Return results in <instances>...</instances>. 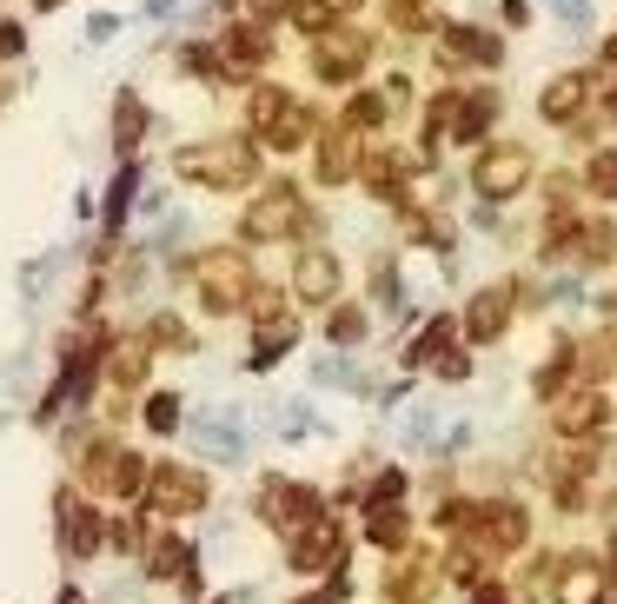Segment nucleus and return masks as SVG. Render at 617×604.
<instances>
[{
    "instance_id": "obj_1",
    "label": "nucleus",
    "mask_w": 617,
    "mask_h": 604,
    "mask_svg": "<svg viewBox=\"0 0 617 604\" xmlns=\"http://www.w3.org/2000/svg\"><path fill=\"white\" fill-rule=\"evenodd\" d=\"M193 186H213V193H239V186H253V173H259V153L246 146V140H199V146H179V160H173Z\"/></svg>"
},
{
    "instance_id": "obj_2",
    "label": "nucleus",
    "mask_w": 617,
    "mask_h": 604,
    "mask_svg": "<svg viewBox=\"0 0 617 604\" xmlns=\"http://www.w3.org/2000/svg\"><path fill=\"white\" fill-rule=\"evenodd\" d=\"M253 133L279 153H292L306 133H312V113L286 93V86H253Z\"/></svg>"
},
{
    "instance_id": "obj_3",
    "label": "nucleus",
    "mask_w": 617,
    "mask_h": 604,
    "mask_svg": "<svg viewBox=\"0 0 617 604\" xmlns=\"http://www.w3.org/2000/svg\"><path fill=\"white\" fill-rule=\"evenodd\" d=\"M193 279H199V306H206V313H239V306L253 299V273H246L239 253H206V259L193 266Z\"/></svg>"
},
{
    "instance_id": "obj_4",
    "label": "nucleus",
    "mask_w": 617,
    "mask_h": 604,
    "mask_svg": "<svg viewBox=\"0 0 617 604\" xmlns=\"http://www.w3.org/2000/svg\"><path fill=\"white\" fill-rule=\"evenodd\" d=\"M472 186L498 206V199H518L532 186V153L525 146H485L479 166H472Z\"/></svg>"
},
{
    "instance_id": "obj_5",
    "label": "nucleus",
    "mask_w": 617,
    "mask_h": 604,
    "mask_svg": "<svg viewBox=\"0 0 617 604\" xmlns=\"http://www.w3.org/2000/svg\"><path fill=\"white\" fill-rule=\"evenodd\" d=\"M259 519H266L272 532H306V525H319V492H312V485L266 479V492H259Z\"/></svg>"
},
{
    "instance_id": "obj_6",
    "label": "nucleus",
    "mask_w": 617,
    "mask_h": 604,
    "mask_svg": "<svg viewBox=\"0 0 617 604\" xmlns=\"http://www.w3.org/2000/svg\"><path fill=\"white\" fill-rule=\"evenodd\" d=\"M299 219H306V213H299V193H292V186H266V193L253 199V213H246V226H239V233L259 246V239H279V233H292Z\"/></svg>"
},
{
    "instance_id": "obj_7",
    "label": "nucleus",
    "mask_w": 617,
    "mask_h": 604,
    "mask_svg": "<svg viewBox=\"0 0 617 604\" xmlns=\"http://www.w3.org/2000/svg\"><path fill=\"white\" fill-rule=\"evenodd\" d=\"M366 53H372L366 33H326V40L312 47V73H319V80H359Z\"/></svg>"
},
{
    "instance_id": "obj_8",
    "label": "nucleus",
    "mask_w": 617,
    "mask_h": 604,
    "mask_svg": "<svg viewBox=\"0 0 617 604\" xmlns=\"http://www.w3.org/2000/svg\"><path fill=\"white\" fill-rule=\"evenodd\" d=\"M146 499H153L160 512H199V505H206V479L186 472V465H160V472L146 479Z\"/></svg>"
},
{
    "instance_id": "obj_9",
    "label": "nucleus",
    "mask_w": 617,
    "mask_h": 604,
    "mask_svg": "<svg viewBox=\"0 0 617 604\" xmlns=\"http://www.w3.org/2000/svg\"><path fill=\"white\" fill-rule=\"evenodd\" d=\"M292 293L306 299V306H332V293H339V259L332 253H299V266H292Z\"/></svg>"
},
{
    "instance_id": "obj_10",
    "label": "nucleus",
    "mask_w": 617,
    "mask_h": 604,
    "mask_svg": "<svg viewBox=\"0 0 617 604\" xmlns=\"http://www.w3.org/2000/svg\"><path fill=\"white\" fill-rule=\"evenodd\" d=\"M479 519H485V525H479L485 552H518V545L532 539V512H525V505H512V499H505V505H485Z\"/></svg>"
},
{
    "instance_id": "obj_11",
    "label": "nucleus",
    "mask_w": 617,
    "mask_h": 604,
    "mask_svg": "<svg viewBox=\"0 0 617 604\" xmlns=\"http://www.w3.org/2000/svg\"><path fill=\"white\" fill-rule=\"evenodd\" d=\"M505 326H512V286H485L472 299V313H465V332L479 346H492V339H505Z\"/></svg>"
},
{
    "instance_id": "obj_12",
    "label": "nucleus",
    "mask_w": 617,
    "mask_h": 604,
    "mask_svg": "<svg viewBox=\"0 0 617 604\" xmlns=\"http://www.w3.org/2000/svg\"><path fill=\"white\" fill-rule=\"evenodd\" d=\"M552 426H558L565 439H592V432L611 426V406H605V392H572V399L552 412Z\"/></svg>"
},
{
    "instance_id": "obj_13",
    "label": "nucleus",
    "mask_w": 617,
    "mask_h": 604,
    "mask_svg": "<svg viewBox=\"0 0 617 604\" xmlns=\"http://www.w3.org/2000/svg\"><path fill=\"white\" fill-rule=\"evenodd\" d=\"M605 598V572L598 559H572L558 579H552V604H598Z\"/></svg>"
},
{
    "instance_id": "obj_14",
    "label": "nucleus",
    "mask_w": 617,
    "mask_h": 604,
    "mask_svg": "<svg viewBox=\"0 0 617 604\" xmlns=\"http://www.w3.org/2000/svg\"><path fill=\"white\" fill-rule=\"evenodd\" d=\"M585 93H592V80H585V73H558V80L538 93V113H545L552 126H572V120H578V106H585Z\"/></svg>"
},
{
    "instance_id": "obj_15",
    "label": "nucleus",
    "mask_w": 617,
    "mask_h": 604,
    "mask_svg": "<svg viewBox=\"0 0 617 604\" xmlns=\"http://www.w3.org/2000/svg\"><path fill=\"white\" fill-rule=\"evenodd\" d=\"M332 559H339V525L332 519H319L292 539V572H326Z\"/></svg>"
},
{
    "instance_id": "obj_16",
    "label": "nucleus",
    "mask_w": 617,
    "mask_h": 604,
    "mask_svg": "<svg viewBox=\"0 0 617 604\" xmlns=\"http://www.w3.org/2000/svg\"><path fill=\"white\" fill-rule=\"evenodd\" d=\"M445 47H452V60H472V66H498L505 60L498 33H485V27H445Z\"/></svg>"
},
{
    "instance_id": "obj_17",
    "label": "nucleus",
    "mask_w": 617,
    "mask_h": 604,
    "mask_svg": "<svg viewBox=\"0 0 617 604\" xmlns=\"http://www.w3.org/2000/svg\"><path fill=\"white\" fill-rule=\"evenodd\" d=\"M266 53H272V47H266V33H259V27H233V33L219 40V66H226V73H253Z\"/></svg>"
},
{
    "instance_id": "obj_18",
    "label": "nucleus",
    "mask_w": 617,
    "mask_h": 604,
    "mask_svg": "<svg viewBox=\"0 0 617 604\" xmlns=\"http://www.w3.org/2000/svg\"><path fill=\"white\" fill-rule=\"evenodd\" d=\"M60 512H66V552H73V559H93V552L106 545L100 512H86V505H73V499H60Z\"/></svg>"
},
{
    "instance_id": "obj_19",
    "label": "nucleus",
    "mask_w": 617,
    "mask_h": 604,
    "mask_svg": "<svg viewBox=\"0 0 617 604\" xmlns=\"http://www.w3.org/2000/svg\"><path fill=\"white\" fill-rule=\"evenodd\" d=\"M492 120H498V93H465V100H459V120H452V140L472 146Z\"/></svg>"
},
{
    "instance_id": "obj_20",
    "label": "nucleus",
    "mask_w": 617,
    "mask_h": 604,
    "mask_svg": "<svg viewBox=\"0 0 617 604\" xmlns=\"http://www.w3.org/2000/svg\"><path fill=\"white\" fill-rule=\"evenodd\" d=\"M352 166H359L352 133H326V140H319V180H326V186H339V180H352Z\"/></svg>"
},
{
    "instance_id": "obj_21",
    "label": "nucleus",
    "mask_w": 617,
    "mask_h": 604,
    "mask_svg": "<svg viewBox=\"0 0 617 604\" xmlns=\"http://www.w3.org/2000/svg\"><path fill=\"white\" fill-rule=\"evenodd\" d=\"M140 133H146V106H140V93H120V106H113V146L133 153Z\"/></svg>"
},
{
    "instance_id": "obj_22",
    "label": "nucleus",
    "mask_w": 617,
    "mask_h": 604,
    "mask_svg": "<svg viewBox=\"0 0 617 604\" xmlns=\"http://www.w3.org/2000/svg\"><path fill=\"white\" fill-rule=\"evenodd\" d=\"M366 539H372V545H405V512H399V505H372Z\"/></svg>"
},
{
    "instance_id": "obj_23",
    "label": "nucleus",
    "mask_w": 617,
    "mask_h": 604,
    "mask_svg": "<svg viewBox=\"0 0 617 604\" xmlns=\"http://www.w3.org/2000/svg\"><path fill=\"white\" fill-rule=\"evenodd\" d=\"M585 186H592L598 199H617V146L592 153V166H585Z\"/></svg>"
},
{
    "instance_id": "obj_24",
    "label": "nucleus",
    "mask_w": 617,
    "mask_h": 604,
    "mask_svg": "<svg viewBox=\"0 0 617 604\" xmlns=\"http://www.w3.org/2000/svg\"><path fill=\"white\" fill-rule=\"evenodd\" d=\"M326 339H332V346H359V339H366V313H359V306H339V313L326 319Z\"/></svg>"
},
{
    "instance_id": "obj_25",
    "label": "nucleus",
    "mask_w": 617,
    "mask_h": 604,
    "mask_svg": "<svg viewBox=\"0 0 617 604\" xmlns=\"http://www.w3.org/2000/svg\"><path fill=\"white\" fill-rule=\"evenodd\" d=\"M611 246H617L611 219H592V226L578 233V259H592V266H598V259H611Z\"/></svg>"
},
{
    "instance_id": "obj_26",
    "label": "nucleus",
    "mask_w": 617,
    "mask_h": 604,
    "mask_svg": "<svg viewBox=\"0 0 617 604\" xmlns=\"http://www.w3.org/2000/svg\"><path fill=\"white\" fill-rule=\"evenodd\" d=\"M392 113V93H359L352 106H346V126H379Z\"/></svg>"
},
{
    "instance_id": "obj_27",
    "label": "nucleus",
    "mask_w": 617,
    "mask_h": 604,
    "mask_svg": "<svg viewBox=\"0 0 617 604\" xmlns=\"http://www.w3.org/2000/svg\"><path fill=\"white\" fill-rule=\"evenodd\" d=\"M133 186H140V166H120V180H113V193H106V226H120V219H126Z\"/></svg>"
},
{
    "instance_id": "obj_28",
    "label": "nucleus",
    "mask_w": 617,
    "mask_h": 604,
    "mask_svg": "<svg viewBox=\"0 0 617 604\" xmlns=\"http://www.w3.org/2000/svg\"><path fill=\"white\" fill-rule=\"evenodd\" d=\"M292 27L326 33V27H332V7H326V0H292Z\"/></svg>"
},
{
    "instance_id": "obj_29",
    "label": "nucleus",
    "mask_w": 617,
    "mask_h": 604,
    "mask_svg": "<svg viewBox=\"0 0 617 604\" xmlns=\"http://www.w3.org/2000/svg\"><path fill=\"white\" fill-rule=\"evenodd\" d=\"M565 379H572V352H558L552 366H538V379H532V386H538V399H552V392H565Z\"/></svg>"
},
{
    "instance_id": "obj_30",
    "label": "nucleus",
    "mask_w": 617,
    "mask_h": 604,
    "mask_svg": "<svg viewBox=\"0 0 617 604\" xmlns=\"http://www.w3.org/2000/svg\"><path fill=\"white\" fill-rule=\"evenodd\" d=\"M140 372H146V346H126V352L113 359V379H120V386H140Z\"/></svg>"
},
{
    "instance_id": "obj_31",
    "label": "nucleus",
    "mask_w": 617,
    "mask_h": 604,
    "mask_svg": "<svg viewBox=\"0 0 617 604\" xmlns=\"http://www.w3.org/2000/svg\"><path fill=\"white\" fill-rule=\"evenodd\" d=\"M146 426H153V432H173V426H179V399H173V392H160V399L146 406Z\"/></svg>"
},
{
    "instance_id": "obj_32",
    "label": "nucleus",
    "mask_w": 617,
    "mask_h": 604,
    "mask_svg": "<svg viewBox=\"0 0 617 604\" xmlns=\"http://www.w3.org/2000/svg\"><path fill=\"white\" fill-rule=\"evenodd\" d=\"M392 20H399V27H412V33H419V27H425V20H432V13H425V0H392Z\"/></svg>"
},
{
    "instance_id": "obj_33",
    "label": "nucleus",
    "mask_w": 617,
    "mask_h": 604,
    "mask_svg": "<svg viewBox=\"0 0 617 604\" xmlns=\"http://www.w3.org/2000/svg\"><path fill=\"white\" fill-rule=\"evenodd\" d=\"M459 585H479V552H452V565H445Z\"/></svg>"
},
{
    "instance_id": "obj_34",
    "label": "nucleus",
    "mask_w": 617,
    "mask_h": 604,
    "mask_svg": "<svg viewBox=\"0 0 617 604\" xmlns=\"http://www.w3.org/2000/svg\"><path fill=\"white\" fill-rule=\"evenodd\" d=\"M472 604H512V592H505V585H479V592H472Z\"/></svg>"
},
{
    "instance_id": "obj_35",
    "label": "nucleus",
    "mask_w": 617,
    "mask_h": 604,
    "mask_svg": "<svg viewBox=\"0 0 617 604\" xmlns=\"http://www.w3.org/2000/svg\"><path fill=\"white\" fill-rule=\"evenodd\" d=\"M292 604H332V592H306V598H292Z\"/></svg>"
},
{
    "instance_id": "obj_36",
    "label": "nucleus",
    "mask_w": 617,
    "mask_h": 604,
    "mask_svg": "<svg viewBox=\"0 0 617 604\" xmlns=\"http://www.w3.org/2000/svg\"><path fill=\"white\" fill-rule=\"evenodd\" d=\"M60 604H80V592H66V598H60Z\"/></svg>"
},
{
    "instance_id": "obj_37",
    "label": "nucleus",
    "mask_w": 617,
    "mask_h": 604,
    "mask_svg": "<svg viewBox=\"0 0 617 604\" xmlns=\"http://www.w3.org/2000/svg\"><path fill=\"white\" fill-rule=\"evenodd\" d=\"M611 120H617V86H611Z\"/></svg>"
},
{
    "instance_id": "obj_38",
    "label": "nucleus",
    "mask_w": 617,
    "mask_h": 604,
    "mask_svg": "<svg viewBox=\"0 0 617 604\" xmlns=\"http://www.w3.org/2000/svg\"><path fill=\"white\" fill-rule=\"evenodd\" d=\"M33 7H60V0H33Z\"/></svg>"
},
{
    "instance_id": "obj_39",
    "label": "nucleus",
    "mask_w": 617,
    "mask_h": 604,
    "mask_svg": "<svg viewBox=\"0 0 617 604\" xmlns=\"http://www.w3.org/2000/svg\"><path fill=\"white\" fill-rule=\"evenodd\" d=\"M226 604H239V598H226Z\"/></svg>"
}]
</instances>
